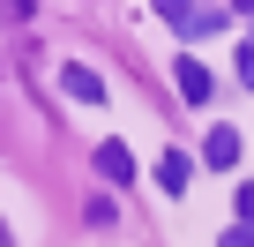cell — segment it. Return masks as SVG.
Masks as SVG:
<instances>
[{"label": "cell", "mask_w": 254, "mask_h": 247, "mask_svg": "<svg viewBox=\"0 0 254 247\" xmlns=\"http://www.w3.org/2000/svg\"><path fill=\"white\" fill-rule=\"evenodd\" d=\"M165 23H172V30H187V38H202V30H224V23H232V8H180V0H165Z\"/></svg>", "instance_id": "1"}, {"label": "cell", "mask_w": 254, "mask_h": 247, "mask_svg": "<svg viewBox=\"0 0 254 247\" xmlns=\"http://www.w3.org/2000/svg\"><path fill=\"white\" fill-rule=\"evenodd\" d=\"M60 90H67L75 105H105V75H97V68H82V60H67V68H60Z\"/></svg>", "instance_id": "2"}, {"label": "cell", "mask_w": 254, "mask_h": 247, "mask_svg": "<svg viewBox=\"0 0 254 247\" xmlns=\"http://www.w3.org/2000/svg\"><path fill=\"white\" fill-rule=\"evenodd\" d=\"M90 165H97L112 187H127V180H135V150H127V143H97V150H90Z\"/></svg>", "instance_id": "3"}, {"label": "cell", "mask_w": 254, "mask_h": 247, "mask_svg": "<svg viewBox=\"0 0 254 247\" xmlns=\"http://www.w3.org/2000/svg\"><path fill=\"white\" fill-rule=\"evenodd\" d=\"M172 82H180V97H187V105H202V97H217V75H209V68H202L194 53H187L180 68H172Z\"/></svg>", "instance_id": "4"}, {"label": "cell", "mask_w": 254, "mask_h": 247, "mask_svg": "<svg viewBox=\"0 0 254 247\" xmlns=\"http://www.w3.org/2000/svg\"><path fill=\"white\" fill-rule=\"evenodd\" d=\"M202 165H209V172H232V165H239V128H209Z\"/></svg>", "instance_id": "5"}, {"label": "cell", "mask_w": 254, "mask_h": 247, "mask_svg": "<svg viewBox=\"0 0 254 247\" xmlns=\"http://www.w3.org/2000/svg\"><path fill=\"white\" fill-rule=\"evenodd\" d=\"M187 180H194V158H187V150H165V158H157V187H165V195H187Z\"/></svg>", "instance_id": "6"}, {"label": "cell", "mask_w": 254, "mask_h": 247, "mask_svg": "<svg viewBox=\"0 0 254 247\" xmlns=\"http://www.w3.org/2000/svg\"><path fill=\"white\" fill-rule=\"evenodd\" d=\"M217 247H254V225H232V232H224Z\"/></svg>", "instance_id": "7"}, {"label": "cell", "mask_w": 254, "mask_h": 247, "mask_svg": "<svg viewBox=\"0 0 254 247\" xmlns=\"http://www.w3.org/2000/svg\"><path fill=\"white\" fill-rule=\"evenodd\" d=\"M239 82L254 90V45H239Z\"/></svg>", "instance_id": "8"}, {"label": "cell", "mask_w": 254, "mask_h": 247, "mask_svg": "<svg viewBox=\"0 0 254 247\" xmlns=\"http://www.w3.org/2000/svg\"><path fill=\"white\" fill-rule=\"evenodd\" d=\"M247 45H254V38H247Z\"/></svg>", "instance_id": "9"}]
</instances>
